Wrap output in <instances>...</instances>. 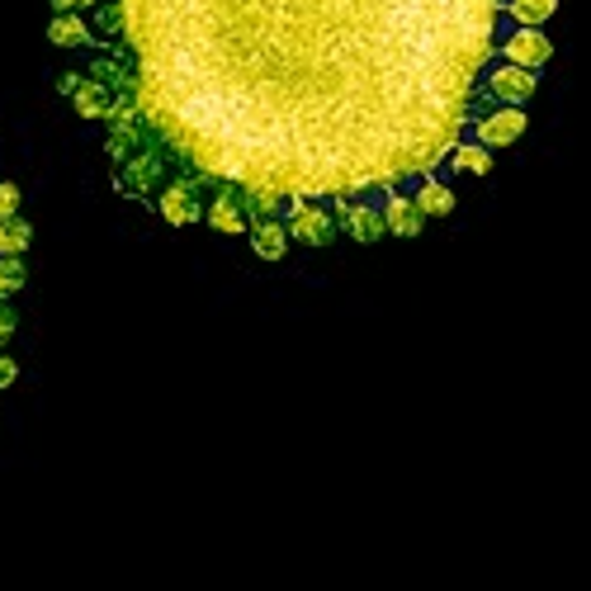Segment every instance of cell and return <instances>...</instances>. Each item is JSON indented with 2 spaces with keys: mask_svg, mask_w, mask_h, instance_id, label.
<instances>
[{
  "mask_svg": "<svg viewBox=\"0 0 591 591\" xmlns=\"http://www.w3.org/2000/svg\"><path fill=\"white\" fill-rule=\"evenodd\" d=\"M156 214H162L170 228H190V222L204 218V180L185 176V180H166L156 190Z\"/></svg>",
  "mask_w": 591,
  "mask_h": 591,
  "instance_id": "obj_3",
  "label": "cell"
},
{
  "mask_svg": "<svg viewBox=\"0 0 591 591\" xmlns=\"http://www.w3.org/2000/svg\"><path fill=\"white\" fill-rule=\"evenodd\" d=\"M445 162H450L459 176H488V170H492V152L478 147V142H468V138H459Z\"/></svg>",
  "mask_w": 591,
  "mask_h": 591,
  "instance_id": "obj_15",
  "label": "cell"
},
{
  "mask_svg": "<svg viewBox=\"0 0 591 591\" xmlns=\"http://www.w3.org/2000/svg\"><path fill=\"white\" fill-rule=\"evenodd\" d=\"M15 378H20V364L10 360L5 350H0V388H10V384H15Z\"/></svg>",
  "mask_w": 591,
  "mask_h": 591,
  "instance_id": "obj_21",
  "label": "cell"
},
{
  "mask_svg": "<svg viewBox=\"0 0 591 591\" xmlns=\"http://www.w3.org/2000/svg\"><path fill=\"white\" fill-rule=\"evenodd\" d=\"M252 252L260 260H284L288 256V228L280 222V214H252Z\"/></svg>",
  "mask_w": 591,
  "mask_h": 591,
  "instance_id": "obj_10",
  "label": "cell"
},
{
  "mask_svg": "<svg viewBox=\"0 0 591 591\" xmlns=\"http://www.w3.org/2000/svg\"><path fill=\"white\" fill-rule=\"evenodd\" d=\"M118 190L133 200H156L162 190V147H133L128 162H118Z\"/></svg>",
  "mask_w": 591,
  "mask_h": 591,
  "instance_id": "obj_5",
  "label": "cell"
},
{
  "mask_svg": "<svg viewBox=\"0 0 591 591\" xmlns=\"http://www.w3.org/2000/svg\"><path fill=\"white\" fill-rule=\"evenodd\" d=\"M76 86H81V76H76V72H67V76H57V90H62V95H72V90Z\"/></svg>",
  "mask_w": 591,
  "mask_h": 591,
  "instance_id": "obj_22",
  "label": "cell"
},
{
  "mask_svg": "<svg viewBox=\"0 0 591 591\" xmlns=\"http://www.w3.org/2000/svg\"><path fill=\"white\" fill-rule=\"evenodd\" d=\"M502 10L521 24V29H535V24H544L549 15H554L558 0H502Z\"/></svg>",
  "mask_w": 591,
  "mask_h": 591,
  "instance_id": "obj_16",
  "label": "cell"
},
{
  "mask_svg": "<svg viewBox=\"0 0 591 591\" xmlns=\"http://www.w3.org/2000/svg\"><path fill=\"white\" fill-rule=\"evenodd\" d=\"M114 90L110 86H100V81H90V76H81V86L72 90V110L81 114V118H110L114 110Z\"/></svg>",
  "mask_w": 591,
  "mask_h": 591,
  "instance_id": "obj_12",
  "label": "cell"
},
{
  "mask_svg": "<svg viewBox=\"0 0 591 591\" xmlns=\"http://www.w3.org/2000/svg\"><path fill=\"white\" fill-rule=\"evenodd\" d=\"M48 43H52V48H67V52L90 48V24H86V15H52Z\"/></svg>",
  "mask_w": 591,
  "mask_h": 591,
  "instance_id": "obj_14",
  "label": "cell"
},
{
  "mask_svg": "<svg viewBox=\"0 0 591 591\" xmlns=\"http://www.w3.org/2000/svg\"><path fill=\"white\" fill-rule=\"evenodd\" d=\"M138 118L256 214L436 176L502 0H114Z\"/></svg>",
  "mask_w": 591,
  "mask_h": 591,
  "instance_id": "obj_1",
  "label": "cell"
},
{
  "mask_svg": "<svg viewBox=\"0 0 591 591\" xmlns=\"http://www.w3.org/2000/svg\"><path fill=\"white\" fill-rule=\"evenodd\" d=\"M24 260H0V298H15L20 288H24Z\"/></svg>",
  "mask_w": 591,
  "mask_h": 591,
  "instance_id": "obj_18",
  "label": "cell"
},
{
  "mask_svg": "<svg viewBox=\"0 0 591 591\" xmlns=\"http://www.w3.org/2000/svg\"><path fill=\"white\" fill-rule=\"evenodd\" d=\"M20 204H24V194H20V185H15V180H5V185H0V222L20 218Z\"/></svg>",
  "mask_w": 591,
  "mask_h": 591,
  "instance_id": "obj_19",
  "label": "cell"
},
{
  "mask_svg": "<svg viewBox=\"0 0 591 591\" xmlns=\"http://www.w3.org/2000/svg\"><path fill=\"white\" fill-rule=\"evenodd\" d=\"M29 242H34V228L24 218L0 222V260H20L24 252H29Z\"/></svg>",
  "mask_w": 591,
  "mask_h": 591,
  "instance_id": "obj_17",
  "label": "cell"
},
{
  "mask_svg": "<svg viewBox=\"0 0 591 591\" xmlns=\"http://www.w3.org/2000/svg\"><path fill=\"white\" fill-rule=\"evenodd\" d=\"M204 218H208V228L214 232H228V236H242L246 228H252V208H246V200L232 185H222L214 200H208Z\"/></svg>",
  "mask_w": 591,
  "mask_h": 591,
  "instance_id": "obj_9",
  "label": "cell"
},
{
  "mask_svg": "<svg viewBox=\"0 0 591 591\" xmlns=\"http://www.w3.org/2000/svg\"><path fill=\"white\" fill-rule=\"evenodd\" d=\"M288 236H298V242L308 246H326L336 236V218L326 200H294L288 204Z\"/></svg>",
  "mask_w": 591,
  "mask_h": 591,
  "instance_id": "obj_7",
  "label": "cell"
},
{
  "mask_svg": "<svg viewBox=\"0 0 591 591\" xmlns=\"http://www.w3.org/2000/svg\"><path fill=\"white\" fill-rule=\"evenodd\" d=\"M326 204H336L341 214V228H346L355 242H378L384 236V204H388V190L384 185H374V190H355V194H336V200H326Z\"/></svg>",
  "mask_w": 591,
  "mask_h": 591,
  "instance_id": "obj_2",
  "label": "cell"
},
{
  "mask_svg": "<svg viewBox=\"0 0 591 591\" xmlns=\"http://www.w3.org/2000/svg\"><path fill=\"white\" fill-rule=\"evenodd\" d=\"M407 200L416 204V214H422V218H450V214H454V190L445 185V180H436V176H422V180H416Z\"/></svg>",
  "mask_w": 591,
  "mask_h": 591,
  "instance_id": "obj_11",
  "label": "cell"
},
{
  "mask_svg": "<svg viewBox=\"0 0 591 591\" xmlns=\"http://www.w3.org/2000/svg\"><path fill=\"white\" fill-rule=\"evenodd\" d=\"M15 326H20V318H15V308H5L0 304V346H5L10 336H15Z\"/></svg>",
  "mask_w": 591,
  "mask_h": 591,
  "instance_id": "obj_20",
  "label": "cell"
},
{
  "mask_svg": "<svg viewBox=\"0 0 591 591\" xmlns=\"http://www.w3.org/2000/svg\"><path fill=\"white\" fill-rule=\"evenodd\" d=\"M525 133V110H506V104H497V110H488L483 118H473L468 124V142H478V147H511Z\"/></svg>",
  "mask_w": 591,
  "mask_h": 591,
  "instance_id": "obj_6",
  "label": "cell"
},
{
  "mask_svg": "<svg viewBox=\"0 0 591 591\" xmlns=\"http://www.w3.org/2000/svg\"><path fill=\"white\" fill-rule=\"evenodd\" d=\"M422 228H426V218L416 214V204L402 200V194H388V204H384V232H393V236H416Z\"/></svg>",
  "mask_w": 591,
  "mask_h": 591,
  "instance_id": "obj_13",
  "label": "cell"
},
{
  "mask_svg": "<svg viewBox=\"0 0 591 591\" xmlns=\"http://www.w3.org/2000/svg\"><path fill=\"white\" fill-rule=\"evenodd\" d=\"M478 90L492 104H506V110H521V100L535 95V72H521L511 62H488L478 76Z\"/></svg>",
  "mask_w": 591,
  "mask_h": 591,
  "instance_id": "obj_4",
  "label": "cell"
},
{
  "mask_svg": "<svg viewBox=\"0 0 591 591\" xmlns=\"http://www.w3.org/2000/svg\"><path fill=\"white\" fill-rule=\"evenodd\" d=\"M549 57H554V43H549L540 29H516L511 38L497 43V62H511V67H521V72H540Z\"/></svg>",
  "mask_w": 591,
  "mask_h": 591,
  "instance_id": "obj_8",
  "label": "cell"
}]
</instances>
